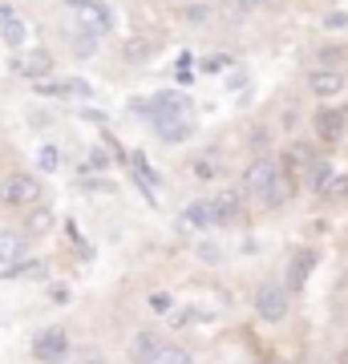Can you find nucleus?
Listing matches in <instances>:
<instances>
[{"label": "nucleus", "mask_w": 348, "mask_h": 364, "mask_svg": "<svg viewBox=\"0 0 348 364\" xmlns=\"http://www.w3.org/2000/svg\"><path fill=\"white\" fill-rule=\"evenodd\" d=\"M344 85H348V77H344Z\"/></svg>", "instance_id": "obj_32"}, {"label": "nucleus", "mask_w": 348, "mask_h": 364, "mask_svg": "<svg viewBox=\"0 0 348 364\" xmlns=\"http://www.w3.org/2000/svg\"><path fill=\"white\" fill-rule=\"evenodd\" d=\"M0 37H4V45L16 53L28 49V28L25 21H21V13H16L13 4H0Z\"/></svg>", "instance_id": "obj_6"}, {"label": "nucleus", "mask_w": 348, "mask_h": 364, "mask_svg": "<svg viewBox=\"0 0 348 364\" xmlns=\"http://www.w3.org/2000/svg\"><path fill=\"white\" fill-rule=\"evenodd\" d=\"M90 364H102V360H90Z\"/></svg>", "instance_id": "obj_31"}, {"label": "nucleus", "mask_w": 348, "mask_h": 364, "mask_svg": "<svg viewBox=\"0 0 348 364\" xmlns=\"http://www.w3.org/2000/svg\"><path fill=\"white\" fill-rule=\"evenodd\" d=\"M21 255H25V239H21L16 231H0V263H9V267H13Z\"/></svg>", "instance_id": "obj_16"}, {"label": "nucleus", "mask_w": 348, "mask_h": 364, "mask_svg": "<svg viewBox=\"0 0 348 364\" xmlns=\"http://www.w3.org/2000/svg\"><path fill=\"white\" fill-rule=\"evenodd\" d=\"M37 166L53 174V170L61 166V150H57V146H41V150H37Z\"/></svg>", "instance_id": "obj_23"}, {"label": "nucleus", "mask_w": 348, "mask_h": 364, "mask_svg": "<svg viewBox=\"0 0 348 364\" xmlns=\"http://www.w3.org/2000/svg\"><path fill=\"white\" fill-rule=\"evenodd\" d=\"M308 90L316 93V97H336V93H344V73H336V69H316L308 77Z\"/></svg>", "instance_id": "obj_8"}, {"label": "nucleus", "mask_w": 348, "mask_h": 364, "mask_svg": "<svg viewBox=\"0 0 348 364\" xmlns=\"http://www.w3.org/2000/svg\"><path fill=\"white\" fill-rule=\"evenodd\" d=\"M211 219H215V227H231L239 219V195L223 191V195L211 198Z\"/></svg>", "instance_id": "obj_10"}, {"label": "nucleus", "mask_w": 348, "mask_h": 364, "mask_svg": "<svg viewBox=\"0 0 348 364\" xmlns=\"http://www.w3.org/2000/svg\"><path fill=\"white\" fill-rule=\"evenodd\" d=\"M231 4V16H247V13H255V9H263L268 0H227Z\"/></svg>", "instance_id": "obj_26"}, {"label": "nucleus", "mask_w": 348, "mask_h": 364, "mask_svg": "<svg viewBox=\"0 0 348 364\" xmlns=\"http://www.w3.org/2000/svg\"><path fill=\"white\" fill-rule=\"evenodd\" d=\"M179 227H182V231H206V227H215V219H211V198H199V203H191V207L182 210Z\"/></svg>", "instance_id": "obj_9"}, {"label": "nucleus", "mask_w": 348, "mask_h": 364, "mask_svg": "<svg viewBox=\"0 0 348 364\" xmlns=\"http://www.w3.org/2000/svg\"><path fill=\"white\" fill-rule=\"evenodd\" d=\"M0 203L4 207H37L41 203V182L33 174H9L0 182Z\"/></svg>", "instance_id": "obj_3"}, {"label": "nucleus", "mask_w": 348, "mask_h": 364, "mask_svg": "<svg viewBox=\"0 0 348 364\" xmlns=\"http://www.w3.org/2000/svg\"><path fill=\"white\" fill-rule=\"evenodd\" d=\"M114 25H117V16H114V9L105 4V0H90V4H81L78 9V33H90V37H110L114 33Z\"/></svg>", "instance_id": "obj_2"}, {"label": "nucleus", "mask_w": 348, "mask_h": 364, "mask_svg": "<svg viewBox=\"0 0 348 364\" xmlns=\"http://www.w3.org/2000/svg\"><path fill=\"white\" fill-rule=\"evenodd\" d=\"M206 16H211V9H206L203 0H194V4L182 9V21H186V25H206Z\"/></svg>", "instance_id": "obj_24"}, {"label": "nucleus", "mask_w": 348, "mask_h": 364, "mask_svg": "<svg viewBox=\"0 0 348 364\" xmlns=\"http://www.w3.org/2000/svg\"><path fill=\"white\" fill-rule=\"evenodd\" d=\"M33 215H28V231L33 235H41V231H49L53 227V210L49 207H28Z\"/></svg>", "instance_id": "obj_22"}, {"label": "nucleus", "mask_w": 348, "mask_h": 364, "mask_svg": "<svg viewBox=\"0 0 348 364\" xmlns=\"http://www.w3.org/2000/svg\"><path fill=\"white\" fill-rule=\"evenodd\" d=\"M255 316L268 320V324H280L288 320V287L280 284H259L255 287Z\"/></svg>", "instance_id": "obj_4"}, {"label": "nucleus", "mask_w": 348, "mask_h": 364, "mask_svg": "<svg viewBox=\"0 0 348 364\" xmlns=\"http://www.w3.org/2000/svg\"><path fill=\"white\" fill-rule=\"evenodd\" d=\"M37 93H49V97H90V85L85 81H37Z\"/></svg>", "instance_id": "obj_15"}, {"label": "nucleus", "mask_w": 348, "mask_h": 364, "mask_svg": "<svg viewBox=\"0 0 348 364\" xmlns=\"http://www.w3.org/2000/svg\"><path fill=\"white\" fill-rule=\"evenodd\" d=\"M65 4H69V9H81V4H90V0H65Z\"/></svg>", "instance_id": "obj_29"}, {"label": "nucleus", "mask_w": 348, "mask_h": 364, "mask_svg": "<svg viewBox=\"0 0 348 364\" xmlns=\"http://www.w3.org/2000/svg\"><path fill=\"white\" fill-rule=\"evenodd\" d=\"M344 126H348L344 105H324V109H316V134H320V142H340L344 138Z\"/></svg>", "instance_id": "obj_7"}, {"label": "nucleus", "mask_w": 348, "mask_h": 364, "mask_svg": "<svg viewBox=\"0 0 348 364\" xmlns=\"http://www.w3.org/2000/svg\"><path fill=\"white\" fill-rule=\"evenodd\" d=\"M312 263H316V255H312V251H300L296 259H292V279H288V287H292V291H296V287H304Z\"/></svg>", "instance_id": "obj_19"}, {"label": "nucleus", "mask_w": 348, "mask_h": 364, "mask_svg": "<svg viewBox=\"0 0 348 364\" xmlns=\"http://www.w3.org/2000/svg\"><path fill=\"white\" fill-rule=\"evenodd\" d=\"M170 308H174V299H170V291H154V296H150V312L167 316Z\"/></svg>", "instance_id": "obj_27"}, {"label": "nucleus", "mask_w": 348, "mask_h": 364, "mask_svg": "<svg viewBox=\"0 0 348 364\" xmlns=\"http://www.w3.org/2000/svg\"><path fill=\"white\" fill-rule=\"evenodd\" d=\"M191 174L199 182H215L223 174V166H219V158H211V154H203V158H194L191 162Z\"/></svg>", "instance_id": "obj_18"}, {"label": "nucleus", "mask_w": 348, "mask_h": 364, "mask_svg": "<svg viewBox=\"0 0 348 364\" xmlns=\"http://www.w3.org/2000/svg\"><path fill=\"white\" fill-rule=\"evenodd\" d=\"M332 162H324V158H316V162H308V186L316 191V195H324V186L332 182Z\"/></svg>", "instance_id": "obj_17"}, {"label": "nucleus", "mask_w": 348, "mask_h": 364, "mask_svg": "<svg viewBox=\"0 0 348 364\" xmlns=\"http://www.w3.org/2000/svg\"><path fill=\"white\" fill-rule=\"evenodd\" d=\"M21 73H25V77H33V81H45L53 73V57L45 49H28L25 57H21Z\"/></svg>", "instance_id": "obj_13"}, {"label": "nucleus", "mask_w": 348, "mask_h": 364, "mask_svg": "<svg viewBox=\"0 0 348 364\" xmlns=\"http://www.w3.org/2000/svg\"><path fill=\"white\" fill-rule=\"evenodd\" d=\"M162 344H167V340L146 328V332H138V336H134V344H130V356H134V360H142V364H150V360H154V352L162 348Z\"/></svg>", "instance_id": "obj_14"}, {"label": "nucleus", "mask_w": 348, "mask_h": 364, "mask_svg": "<svg viewBox=\"0 0 348 364\" xmlns=\"http://www.w3.org/2000/svg\"><path fill=\"white\" fill-rule=\"evenodd\" d=\"M130 162H134V170H138V178H142V182H158V174H154V170H150V162H146L142 154H134V158H130Z\"/></svg>", "instance_id": "obj_28"}, {"label": "nucleus", "mask_w": 348, "mask_h": 364, "mask_svg": "<svg viewBox=\"0 0 348 364\" xmlns=\"http://www.w3.org/2000/svg\"><path fill=\"white\" fill-rule=\"evenodd\" d=\"M158 53V41L146 37V33H138V37H130L126 45H122V57H126L130 65H142V61H150Z\"/></svg>", "instance_id": "obj_12"}, {"label": "nucleus", "mask_w": 348, "mask_h": 364, "mask_svg": "<svg viewBox=\"0 0 348 364\" xmlns=\"http://www.w3.org/2000/svg\"><path fill=\"white\" fill-rule=\"evenodd\" d=\"M275 186H280V166L271 158H255L243 170V195L259 207H275Z\"/></svg>", "instance_id": "obj_1"}, {"label": "nucleus", "mask_w": 348, "mask_h": 364, "mask_svg": "<svg viewBox=\"0 0 348 364\" xmlns=\"http://www.w3.org/2000/svg\"><path fill=\"white\" fill-rule=\"evenodd\" d=\"M324 198L328 203H348V174H332V182L324 186Z\"/></svg>", "instance_id": "obj_21"}, {"label": "nucleus", "mask_w": 348, "mask_h": 364, "mask_svg": "<svg viewBox=\"0 0 348 364\" xmlns=\"http://www.w3.org/2000/svg\"><path fill=\"white\" fill-rule=\"evenodd\" d=\"M33 356L45 364H61L69 356V332L65 328H45L33 336Z\"/></svg>", "instance_id": "obj_5"}, {"label": "nucleus", "mask_w": 348, "mask_h": 364, "mask_svg": "<svg viewBox=\"0 0 348 364\" xmlns=\"http://www.w3.org/2000/svg\"><path fill=\"white\" fill-rule=\"evenodd\" d=\"M154 130H158V138H162L167 146H182V142H191L194 122L191 117H174V122H158Z\"/></svg>", "instance_id": "obj_11"}, {"label": "nucleus", "mask_w": 348, "mask_h": 364, "mask_svg": "<svg viewBox=\"0 0 348 364\" xmlns=\"http://www.w3.org/2000/svg\"><path fill=\"white\" fill-rule=\"evenodd\" d=\"M73 53H78V57H93V53H97V37L78 33V37H73Z\"/></svg>", "instance_id": "obj_25"}, {"label": "nucleus", "mask_w": 348, "mask_h": 364, "mask_svg": "<svg viewBox=\"0 0 348 364\" xmlns=\"http://www.w3.org/2000/svg\"><path fill=\"white\" fill-rule=\"evenodd\" d=\"M150 364H194V360H191V352L179 348V344H162V348L154 352V360H150Z\"/></svg>", "instance_id": "obj_20"}, {"label": "nucleus", "mask_w": 348, "mask_h": 364, "mask_svg": "<svg viewBox=\"0 0 348 364\" xmlns=\"http://www.w3.org/2000/svg\"><path fill=\"white\" fill-rule=\"evenodd\" d=\"M336 364H348V348H344V352H340V356H336Z\"/></svg>", "instance_id": "obj_30"}]
</instances>
